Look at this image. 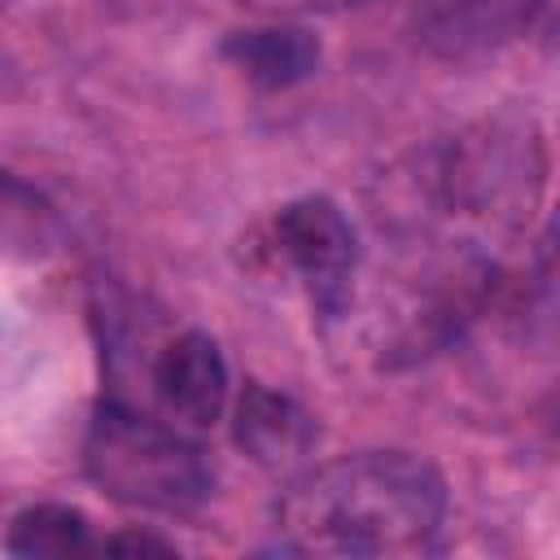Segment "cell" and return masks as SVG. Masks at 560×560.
Returning a JSON list of instances; mask_svg holds the SVG:
<instances>
[{"mask_svg": "<svg viewBox=\"0 0 560 560\" xmlns=\"http://www.w3.org/2000/svg\"><path fill=\"white\" fill-rule=\"evenodd\" d=\"M9 556H79V551H101L92 542V525L79 508L70 503H31L13 516L4 534Z\"/></svg>", "mask_w": 560, "mask_h": 560, "instance_id": "9c48e42d", "label": "cell"}, {"mask_svg": "<svg viewBox=\"0 0 560 560\" xmlns=\"http://www.w3.org/2000/svg\"><path fill=\"white\" fill-rule=\"evenodd\" d=\"M83 468L109 499L166 516L192 512L214 481L192 433L118 398L96 407L83 438Z\"/></svg>", "mask_w": 560, "mask_h": 560, "instance_id": "7a4b0ae2", "label": "cell"}, {"mask_svg": "<svg viewBox=\"0 0 560 560\" xmlns=\"http://www.w3.org/2000/svg\"><path fill=\"white\" fill-rule=\"evenodd\" d=\"M223 57L258 88H293L319 70V39L306 26L280 22L276 26H254V31H232L223 39Z\"/></svg>", "mask_w": 560, "mask_h": 560, "instance_id": "ba28073f", "label": "cell"}, {"mask_svg": "<svg viewBox=\"0 0 560 560\" xmlns=\"http://www.w3.org/2000/svg\"><path fill=\"white\" fill-rule=\"evenodd\" d=\"M534 192H538L534 140H525L521 131L490 127L486 136L464 140L446 166V197L490 223L525 219Z\"/></svg>", "mask_w": 560, "mask_h": 560, "instance_id": "3957f363", "label": "cell"}, {"mask_svg": "<svg viewBox=\"0 0 560 560\" xmlns=\"http://www.w3.org/2000/svg\"><path fill=\"white\" fill-rule=\"evenodd\" d=\"M542 9L547 0H424L420 35L429 48L446 57H464L529 31Z\"/></svg>", "mask_w": 560, "mask_h": 560, "instance_id": "52a82bcc", "label": "cell"}, {"mask_svg": "<svg viewBox=\"0 0 560 560\" xmlns=\"http://www.w3.org/2000/svg\"><path fill=\"white\" fill-rule=\"evenodd\" d=\"M149 389L158 402V416L171 420L184 433H206L223 420L228 411V359L219 341L201 328H188L171 341L149 363Z\"/></svg>", "mask_w": 560, "mask_h": 560, "instance_id": "5b68a950", "label": "cell"}, {"mask_svg": "<svg viewBox=\"0 0 560 560\" xmlns=\"http://www.w3.org/2000/svg\"><path fill=\"white\" fill-rule=\"evenodd\" d=\"M551 241H556V254H560V219H556V236Z\"/></svg>", "mask_w": 560, "mask_h": 560, "instance_id": "8fae6325", "label": "cell"}, {"mask_svg": "<svg viewBox=\"0 0 560 560\" xmlns=\"http://www.w3.org/2000/svg\"><path fill=\"white\" fill-rule=\"evenodd\" d=\"M446 521L442 472L411 451H354L289 477L276 525L302 556H424Z\"/></svg>", "mask_w": 560, "mask_h": 560, "instance_id": "6da1fadb", "label": "cell"}, {"mask_svg": "<svg viewBox=\"0 0 560 560\" xmlns=\"http://www.w3.org/2000/svg\"><path fill=\"white\" fill-rule=\"evenodd\" d=\"M276 241L289 267L302 276L311 302L328 315L341 311L359 271V236L354 223L341 214V206L328 197L289 201L276 214Z\"/></svg>", "mask_w": 560, "mask_h": 560, "instance_id": "277c9868", "label": "cell"}, {"mask_svg": "<svg viewBox=\"0 0 560 560\" xmlns=\"http://www.w3.org/2000/svg\"><path fill=\"white\" fill-rule=\"evenodd\" d=\"M262 18H311V13H346V9H363L372 0H236Z\"/></svg>", "mask_w": 560, "mask_h": 560, "instance_id": "30bf717a", "label": "cell"}, {"mask_svg": "<svg viewBox=\"0 0 560 560\" xmlns=\"http://www.w3.org/2000/svg\"><path fill=\"white\" fill-rule=\"evenodd\" d=\"M232 438L254 464H262L271 472H302L306 455L319 442V424L293 398H284L267 385H245V394L236 398V411H232Z\"/></svg>", "mask_w": 560, "mask_h": 560, "instance_id": "8992f818", "label": "cell"}]
</instances>
